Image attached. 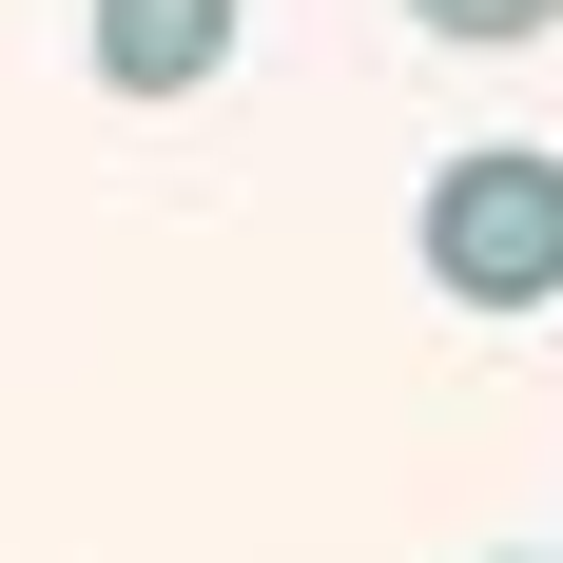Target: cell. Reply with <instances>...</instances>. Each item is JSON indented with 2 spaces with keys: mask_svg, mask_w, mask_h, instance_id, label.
<instances>
[{
  "mask_svg": "<svg viewBox=\"0 0 563 563\" xmlns=\"http://www.w3.org/2000/svg\"><path fill=\"white\" fill-rule=\"evenodd\" d=\"M408 253H428V291H448V311H563V156H525V136L448 156Z\"/></svg>",
  "mask_w": 563,
  "mask_h": 563,
  "instance_id": "6da1fadb",
  "label": "cell"
},
{
  "mask_svg": "<svg viewBox=\"0 0 563 563\" xmlns=\"http://www.w3.org/2000/svg\"><path fill=\"white\" fill-rule=\"evenodd\" d=\"M233 78V0H98V98H195Z\"/></svg>",
  "mask_w": 563,
  "mask_h": 563,
  "instance_id": "7a4b0ae2",
  "label": "cell"
},
{
  "mask_svg": "<svg viewBox=\"0 0 563 563\" xmlns=\"http://www.w3.org/2000/svg\"><path fill=\"white\" fill-rule=\"evenodd\" d=\"M408 20H428V40H544L563 0H408Z\"/></svg>",
  "mask_w": 563,
  "mask_h": 563,
  "instance_id": "3957f363",
  "label": "cell"
}]
</instances>
